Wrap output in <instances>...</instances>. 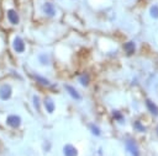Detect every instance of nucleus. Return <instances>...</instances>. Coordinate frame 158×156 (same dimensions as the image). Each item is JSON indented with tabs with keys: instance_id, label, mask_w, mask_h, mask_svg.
<instances>
[{
	"instance_id": "nucleus-1",
	"label": "nucleus",
	"mask_w": 158,
	"mask_h": 156,
	"mask_svg": "<svg viewBox=\"0 0 158 156\" xmlns=\"http://www.w3.org/2000/svg\"><path fill=\"white\" fill-rule=\"evenodd\" d=\"M11 45H12L14 52L17 53V54H22V53H25V50H26V43H25L23 38L20 37V36H16V37L12 39V44H11Z\"/></svg>"
},
{
	"instance_id": "nucleus-2",
	"label": "nucleus",
	"mask_w": 158,
	"mask_h": 156,
	"mask_svg": "<svg viewBox=\"0 0 158 156\" xmlns=\"http://www.w3.org/2000/svg\"><path fill=\"white\" fill-rule=\"evenodd\" d=\"M12 97V86L7 82H4L0 85V99L1 101H9Z\"/></svg>"
},
{
	"instance_id": "nucleus-3",
	"label": "nucleus",
	"mask_w": 158,
	"mask_h": 156,
	"mask_svg": "<svg viewBox=\"0 0 158 156\" xmlns=\"http://www.w3.org/2000/svg\"><path fill=\"white\" fill-rule=\"evenodd\" d=\"M5 123L9 128H12V129H17L20 128L21 123H22V119L19 114H9L5 119Z\"/></svg>"
},
{
	"instance_id": "nucleus-4",
	"label": "nucleus",
	"mask_w": 158,
	"mask_h": 156,
	"mask_svg": "<svg viewBox=\"0 0 158 156\" xmlns=\"http://www.w3.org/2000/svg\"><path fill=\"white\" fill-rule=\"evenodd\" d=\"M42 12H43L47 17H51V18L54 17V16L57 15V10H56L54 4L51 2V1L43 2V5H42Z\"/></svg>"
},
{
	"instance_id": "nucleus-5",
	"label": "nucleus",
	"mask_w": 158,
	"mask_h": 156,
	"mask_svg": "<svg viewBox=\"0 0 158 156\" xmlns=\"http://www.w3.org/2000/svg\"><path fill=\"white\" fill-rule=\"evenodd\" d=\"M6 17H7V21L10 25L12 26H17L20 23V16H19V12L15 10V9H9L6 11Z\"/></svg>"
},
{
	"instance_id": "nucleus-6",
	"label": "nucleus",
	"mask_w": 158,
	"mask_h": 156,
	"mask_svg": "<svg viewBox=\"0 0 158 156\" xmlns=\"http://www.w3.org/2000/svg\"><path fill=\"white\" fill-rule=\"evenodd\" d=\"M126 147H127V150L132 154V156H139L138 146H137V144H136V141H135V140L128 139V140L126 141Z\"/></svg>"
},
{
	"instance_id": "nucleus-7",
	"label": "nucleus",
	"mask_w": 158,
	"mask_h": 156,
	"mask_svg": "<svg viewBox=\"0 0 158 156\" xmlns=\"http://www.w3.org/2000/svg\"><path fill=\"white\" fill-rule=\"evenodd\" d=\"M63 155L64 156H78V150L72 144H65L63 147Z\"/></svg>"
},
{
	"instance_id": "nucleus-8",
	"label": "nucleus",
	"mask_w": 158,
	"mask_h": 156,
	"mask_svg": "<svg viewBox=\"0 0 158 156\" xmlns=\"http://www.w3.org/2000/svg\"><path fill=\"white\" fill-rule=\"evenodd\" d=\"M43 106H44V108L48 113H53L54 109H56V103L51 97H46L43 99Z\"/></svg>"
},
{
	"instance_id": "nucleus-9",
	"label": "nucleus",
	"mask_w": 158,
	"mask_h": 156,
	"mask_svg": "<svg viewBox=\"0 0 158 156\" xmlns=\"http://www.w3.org/2000/svg\"><path fill=\"white\" fill-rule=\"evenodd\" d=\"M64 88L67 90V92L69 93V96L72 97V98H74V99H80L81 98V96H80V93L77 91V88H74L73 86H70V85H64Z\"/></svg>"
},
{
	"instance_id": "nucleus-10",
	"label": "nucleus",
	"mask_w": 158,
	"mask_h": 156,
	"mask_svg": "<svg viewBox=\"0 0 158 156\" xmlns=\"http://www.w3.org/2000/svg\"><path fill=\"white\" fill-rule=\"evenodd\" d=\"M123 50H125V53H126L127 55H132V54L135 53V50H136V44H135V42H132V41L126 42V43L123 44Z\"/></svg>"
},
{
	"instance_id": "nucleus-11",
	"label": "nucleus",
	"mask_w": 158,
	"mask_h": 156,
	"mask_svg": "<svg viewBox=\"0 0 158 156\" xmlns=\"http://www.w3.org/2000/svg\"><path fill=\"white\" fill-rule=\"evenodd\" d=\"M32 77L41 85V86H49L51 85V81L48 80V79H46L44 76H42V75H40V74H33L32 75Z\"/></svg>"
},
{
	"instance_id": "nucleus-12",
	"label": "nucleus",
	"mask_w": 158,
	"mask_h": 156,
	"mask_svg": "<svg viewBox=\"0 0 158 156\" xmlns=\"http://www.w3.org/2000/svg\"><path fill=\"white\" fill-rule=\"evenodd\" d=\"M146 106H147L148 111H149L153 115H158V107H157L151 99H146Z\"/></svg>"
},
{
	"instance_id": "nucleus-13",
	"label": "nucleus",
	"mask_w": 158,
	"mask_h": 156,
	"mask_svg": "<svg viewBox=\"0 0 158 156\" xmlns=\"http://www.w3.org/2000/svg\"><path fill=\"white\" fill-rule=\"evenodd\" d=\"M38 61H40L42 65H48V64L51 63V59H49L48 54H46V53H41V54L38 55Z\"/></svg>"
},
{
	"instance_id": "nucleus-14",
	"label": "nucleus",
	"mask_w": 158,
	"mask_h": 156,
	"mask_svg": "<svg viewBox=\"0 0 158 156\" xmlns=\"http://www.w3.org/2000/svg\"><path fill=\"white\" fill-rule=\"evenodd\" d=\"M79 82H80V85H83V86H88L89 82H90V77H89V75H88L86 72L80 74V75H79Z\"/></svg>"
},
{
	"instance_id": "nucleus-15",
	"label": "nucleus",
	"mask_w": 158,
	"mask_h": 156,
	"mask_svg": "<svg viewBox=\"0 0 158 156\" xmlns=\"http://www.w3.org/2000/svg\"><path fill=\"white\" fill-rule=\"evenodd\" d=\"M32 103H33L36 111L40 112V111H41V98H40L37 95H35V96L32 97Z\"/></svg>"
},
{
	"instance_id": "nucleus-16",
	"label": "nucleus",
	"mask_w": 158,
	"mask_h": 156,
	"mask_svg": "<svg viewBox=\"0 0 158 156\" xmlns=\"http://www.w3.org/2000/svg\"><path fill=\"white\" fill-rule=\"evenodd\" d=\"M149 14L153 18H158V5H153L149 9Z\"/></svg>"
},
{
	"instance_id": "nucleus-17",
	"label": "nucleus",
	"mask_w": 158,
	"mask_h": 156,
	"mask_svg": "<svg viewBox=\"0 0 158 156\" xmlns=\"http://www.w3.org/2000/svg\"><path fill=\"white\" fill-rule=\"evenodd\" d=\"M89 129H90V131H91L94 135H96V136L100 135V128H98L95 124H89Z\"/></svg>"
},
{
	"instance_id": "nucleus-18",
	"label": "nucleus",
	"mask_w": 158,
	"mask_h": 156,
	"mask_svg": "<svg viewBox=\"0 0 158 156\" xmlns=\"http://www.w3.org/2000/svg\"><path fill=\"white\" fill-rule=\"evenodd\" d=\"M135 128H136V130H138V131H146V128L137 120V122H135Z\"/></svg>"
},
{
	"instance_id": "nucleus-19",
	"label": "nucleus",
	"mask_w": 158,
	"mask_h": 156,
	"mask_svg": "<svg viewBox=\"0 0 158 156\" xmlns=\"http://www.w3.org/2000/svg\"><path fill=\"white\" fill-rule=\"evenodd\" d=\"M112 115H114V118H115L116 120H121V122L123 120V119H122V114H121L120 112H117V111H115V112L112 113Z\"/></svg>"
},
{
	"instance_id": "nucleus-20",
	"label": "nucleus",
	"mask_w": 158,
	"mask_h": 156,
	"mask_svg": "<svg viewBox=\"0 0 158 156\" xmlns=\"http://www.w3.org/2000/svg\"><path fill=\"white\" fill-rule=\"evenodd\" d=\"M157 133H158V128H157Z\"/></svg>"
}]
</instances>
